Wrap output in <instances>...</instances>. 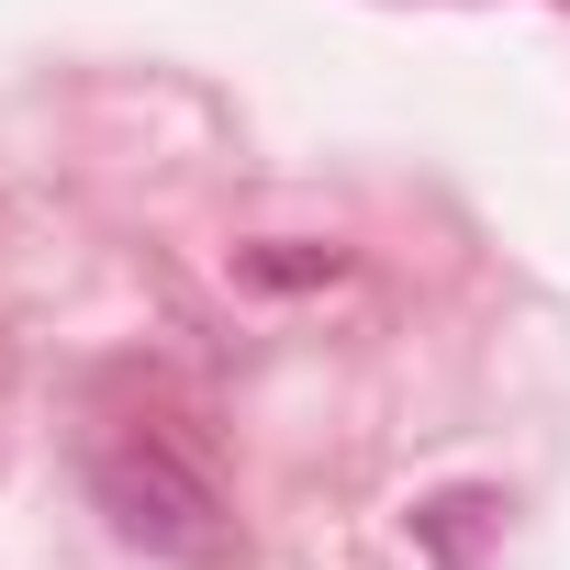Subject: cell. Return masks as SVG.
I'll use <instances>...</instances> for the list:
<instances>
[{
  "instance_id": "obj_1",
  "label": "cell",
  "mask_w": 570,
  "mask_h": 570,
  "mask_svg": "<svg viewBox=\"0 0 570 570\" xmlns=\"http://www.w3.org/2000/svg\"><path fill=\"white\" fill-rule=\"evenodd\" d=\"M90 492H101L124 548H146V559H224V492L168 436H112L90 459Z\"/></svg>"
},
{
  "instance_id": "obj_2",
  "label": "cell",
  "mask_w": 570,
  "mask_h": 570,
  "mask_svg": "<svg viewBox=\"0 0 570 570\" xmlns=\"http://www.w3.org/2000/svg\"><path fill=\"white\" fill-rule=\"evenodd\" d=\"M235 268H246V279H268V292H303V279H336L347 257H336V246H246Z\"/></svg>"
}]
</instances>
